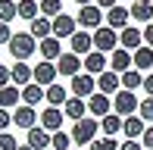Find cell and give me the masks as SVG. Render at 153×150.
<instances>
[{"mask_svg": "<svg viewBox=\"0 0 153 150\" xmlns=\"http://www.w3.org/2000/svg\"><path fill=\"white\" fill-rule=\"evenodd\" d=\"M34 50H38V41H34L28 31H19V35H13V41H10V53L16 56V63H25V59H28Z\"/></svg>", "mask_w": 153, "mask_h": 150, "instance_id": "obj_1", "label": "cell"}, {"mask_svg": "<svg viewBox=\"0 0 153 150\" xmlns=\"http://www.w3.org/2000/svg\"><path fill=\"white\" fill-rule=\"evenodd\" d=\"M97 128H100V122L97 119H81V122H75V128H72V141L75 144H94L97 141Z\"/></svg>", "mask_w": 153, "mask_h": 150, "instance_id": "obj_2", "label": "cell"}, {"mask_svg": "<svg viewBox=\"0 0 153 150\" xmlns=\"http://www.w3.org/2000/svg\"><path fill=\"white\" fill-rule=\"evenodd\" d=\"M134 110H141V103H137L134 91H119L113 97V113L122 116V119H128V116H134Z\"/></svg>", "mask_w": 153, "mask_h": 150, "instance_id": "obj_3", "label": "cell"}, {"mask_svg": "<svg viewBox=\"0 0 153 150\" xmlns=\"http://www.w3.org/2000/svg\"><path fill=\"white\" fill-rule=\"evenodd\" d=\"M116 47H119V31H113L109 25H103V28L94 31V50H100V53H116Z\"/></svg>", "mask_w": 153, "mask_h": 150, "instance_id": "obj_4", "label": "cell"}, {"mask_svg": "<svg viewBox=\"0 0 153 150\" xmlns=\"http://www.w3.org/2000/svg\"><path fill=\"white\" fill-rule=\"evenodd\" d=\"M78 25H85V28H103V10L97 3H91V6H81L78 10Z\"/></svg>", "mask_w": 153, "mask_h": 150, "instance_id": "obj_5", "label": "cell"}, {"mask_svg": "<svg viewBox=\"0 0 153 150\" xmlns=\"http://www.w3.org/2000/svg\"><path fill=\"white\" fill-rule=\"evenodd\" d=\"M56 66H53V63H44V59H41V63L38 66H34V85H41V88H44V91H47V88H50V85H56Z\"/></svg>", "mask_w": 153, "mask_h": 150, "instance_id": "obj_6", "label": "cell"}, {"mask_svg": "<svg viewBox=\"0 0 153 150\" xmlns=\"http://www.w3.org/2000/svg\"><path fill=\"white\" fill-rule=\"evenodd\" d=\"M94 88H97L94 75H75V78H72V94L81 97V100H91L94 97Z\"/></svg>", "mask_w": 153, "mask_h": 150, "instance_id": "obj_7", "label": "cell"}, {"mask_svg": "<svg viewBox=\"0 0 153 150\" xmlns=\"http://www.w3.org/2000/svg\"><path fill=\"white\" fill-rule=\"evenodd\" d=\"M81 66H85V59H78L72 50L62 53V56L56 59V72H59V75H72V78H75V75H81Z\"/></svg>", "mask_w": 153, "mask_h": 150, "instance_id": "obj_8", "label": "cell"}, {"mask_svg": "<svg viewBox=\"0 0 153 150\" xmlns=\"http://www.w3.org/2000/svg\"><path fill=\"white\" fill-rule=\"evenodd\" d=\"M34 122H38V113H34V106H16L13 110V125H19V128H25V131H31L34 128Z\"/></svg>", "mask_w": 153, "mask_h": 150, "instance_id": "obj_9", "label": "cell"}, {"mask_svg": "<svg viewBox=\"0 0 153 150\" xmlns=\"http://www.w3.org/2000/svg\"><path fill=\"white\" fill-rule=\"evenodd\" d=\"M97 88H100V94H106V97L109 94L116 97V94L122 91V78L116 72H103V75H97Z\"/></svg>", "mask_w": 153, "mask_h": 150, "instance_id": "obj_10", "label": "cell"}, {"mask_svg": "<svg viewBox=\"0 0 153 150\" xmlns=\"http://www.w3.org/2000/svg\"><path fill=\"white\" fill-rule=\"evenodd\" d=\"M28 35H31L34 41H47V38H53V19H47V16H38V19L31 22Z\"/></svg>", "mask_w": 153, "mask_h": 150, "instance_id": "obj_11", "label": "cell"}, {"mask_svg": "<svg viewBox=\"0 0 153 150\" xmlns=\"http://www.w3.org/2000/svg\"><path fill=\"white\" fill-rule=\"evenodd\" d=\"M59 125H62V110H56V106H47V110L41 113V128L56 134V131H59Z\"/></svg>", "mask_w": 153, "mask_h": 150, "instance_id": "obj_12", "label": "cell"}, {"mask_svg": "<svg viewBox=\"0 0 153 150\" xmlns=\"http://www.w3.org/2000/svg\"><path fill=\"white\" fill-rule=\"evenodd\" d=\"M119 44L125 47V50H141L144 47V31H137L134 25H128V28L119 35Z\"/></svg>", "mask_w": 153, "mask_h": 150, "instance_id": "obj_13", "label": "cell"}, {"mask_svg": "<svg viewBox=\"0 0 153 150\" xmlns=\"http://www.w3.org/2000/svg\"><path fill=\"white\" fill-rule=\"evenodd\" d=\"M88 110H91V116H100V119H103V116H109V113H113V100H109L106 94H100V91H97L94 97L88 100Z\"/></svg>", "mask_w": 153, "mask_h": 150, "instance_id": "obj_14", "label": "cell"}, {"mask_svg": "<svg viewBox=\"0 0 153 150\" xmlns=\"http://www.w3.org/2000/svg\"><path fill=\"white\" fill-rule=\"evenodd\" d=\"M69 41H72V53H75V56H81V53H85V56L94 53L91 50V47H94V35H88V31H75Z\"/></svg>", "mask_w": 153, "mask_h": 150, "instance_id": "obj_15", "label": "cell"}, {"mask_svg": "<svg viewBox=\"0 0 153 150\" xmlns=\"http://www.w3.org/2000/svg\"><path fill=\"white\" fill-rule=\"evenodd\" d=\"M38 50L44 56V63H53V59L62 56V47H59V38H47V41H38Z\"/></svg>", "mask_w": 153, "mask_h": 150, "instance_id": "obj_16", "label": "cell"}, {"mask_svg": "<svg viewBox=\"0 0 153 150\" xmlns=\"http://www.w3.org/2000/svg\"><path fill=\"white\" fill-rule=\"evenodd\" d=\"M75 31H78V28H75V19H72V16L62 13V16L53 19V38H72Z\"/></svg>", "mask_w": 153, "mask_h": 150, "instance_id": "obj_17", "label": "cell"}, {"mask_svg": "<svg viewBox=\"0 0 153 150\" xmlns=\"http://www.w3.org/2000/svg\"><path fill=\"white\" fill-rule=\"evenodd\" d=\"M85 72L88 75H103L106 72V53H100V50L88 53L85 56Z\"/></svg>", "mask_w": 153, "mask_h": 150, "instance_id": "obj_18", "label": "cell"}, {"mask_svg": "<svg viewBox=\"0 0 153 150\" xmlns=\"http://www.w3.org/2000/svg\"><path fill=\"white\" fill-rule=\"evenodd\" d=\"M31 81H34V69L28 63H16L13 66V85L16 88H28Z\"/></svg>", "mask_w": 153, "mask_h": 150, "instance_id": "obj_19", "label": "cell"}, {"mask_svg": "<svg viewBox=\"0 0 153 150\" xmlns=\"http://www.w3.org/2000/svg\"><path fill=\"white\" fill-rule=\"evenodd\" d=\"M122 131L128 134V141H134V138H144V131H147V122H144L141 116H128V119L122 122Z\"/></svg>", "mask_w": 153, "mask_h": 150, "instance_id": "obj_20", "label": "cell"}, {"mask_svg": "<svg viewBox=\"0 0 153 150\" xmlns=\"http://www.w3.org/2000/svg\"><path fill=\"white\" fill-rule=\"evenodd\" d=\"M128 16H131V13L125 10V6H113V10L106 13V25H109L113 31H116V28L125 31V28H128Z\"/></svg>", "mask_w": 153, "mask_h": 150, "instance_id": "obj_21", "label": "cell"}, {"mask_svg": "<svg viewBox=\"0 0 153 150\" xmlns=\"http://www.w3.org/2000/svg\"><path fill=\"white\" fill-rule=\"evenodd\" d=\"M128 13H131V19H137V22H147V25H150V19H153V0H134Z\"/></svg>", "mask_w": 153, "mask_h": 150, "instance_id": "obj_22", "label": "cell"}, {"mask_svg": "<svg viewBox=\"0 0 153 150\" xmlns=\"http://www.w3.org/2000/svg\"><path fill=\"white\" fill-rule=\"evenodd\" d=\"M50 141H53L50 131H44V128H38V125L28 131V147L31 150H50Z\"/></svg>", "mask_w": 153, "mask_h": 150, "instance_id": "obj_23", "label": "cell"}, {"mask_svg": "<svg viewBox=\"0 0 153 150\" xmlns=\"http://www.w3.org/2000/svg\"><path fill=\"white\" fill-rule=\"evenodd\" d=\"M85 110H88V100L72 97V100H66V106H62V116H69V119L81 122V119H85Z\"/></svg>", "mask_w": 153, "mask_h": 150, "instance_id": "obj_24", "label": "cell"}, {"mask_svg": "<svg viewBox=\"0 0 153 150\" xmlns=\"http://www.w3.org/2000/svg\"><path fill=\"white\" fill-rule=\"evenodd\" d=\"M131 63H134V56H131L128 50H116V53H113V59H109V66H113V72H116V75H125Z\"/></svg>", "mask_w": 153, "mask_h": 150, "instance_id": "obj_25", "label": "cell"}, {"mask_svg": "<svg viewBox=\"0 0 153 150\" xmlns=\"http://www.w3.org/2000/svg\"><path fill=\"white\" fill-rule=\"evenodd\" d=\"M122 116H116V113H109V116H103V122H100V128H103V138H116V134L122 131Z\"/></svg>", "mask_w": 153, "mask_h": 150, "instance_id": "obj_26", "label": "cell"}, {"mask_svg": "<svg viewBox=\"0 0 153 150\" xmlns=\"http://www.w3.org/2000/svg\"><path fill=\"white\" fill-rule=\"evenodd\" d=\"M44 100H47V103H50V106H56V110H59V106H66V88H62V85H50V88H47V94H44Z\"/></svg>", "mask_w": 153, "mask_h": 150, "instance_id": "obj_27", "label": "cell"}, {"mask_svg": "<svg viewBox=\"0 0 153 150\" xmlns=\"http://www.w3.org/2000/svg\"><path fill=\"white\" fill-rule=\"evenodd\" d=\"M44 94H47L44 88L31 81L28 88H22V103H25V106H38V100H44Z\"/></svg>", "mask_w": 153, "mask_h": 150, "instance_id": "obj_28", "label": "cell"}, {"mask_svg": "<svg viewBox=\"0 0 153 150\" xmlns=\"http://www.w3.org/2000/svg\"><path fill=\"white\" fill-rule=\"evenodd\" d=\"M19 100H22V91H19L16 85L3 88V91H0V110H10V106H16Z\"/></svg>", "mask_w": 153, "mask_h": 150, "instance_id": "obj_29", "label": "cell"}, {"mask_svg": "<svg viewBox=\"0 0 153 150\" xmlns=\"http://www.w3.org/2000/svg\"><path fill=\"white\" fill-rule=\"evenodd\" d=\"M19 16L22 19H28V22H34V19H38V13H41V3L38 0H19Z\"/></svg>", "mask_w": 153, "mask_h": 150, "instance_id": "obj_30", "label": "cell"}, {"mask_svg": "<svg viewBox=\"0 0 153 150\" xmlns=\"http://www.w3.org/2000/svg\"><path fill=\"white\" fill-rule=\"evenodd\" d=\"M122 78V91H134V88H144V75L137 69H128L125 75H119Z\"/></svg>", "mask_w": 153, "mask_h": 150, "instance_id": "obj_31", "label": "cell"}, {"mask_svg": "<svg viewBox=\"0 0 153 150\" xmlns=\"http://www.w3.org/2000/svg\"><path fill=\"white\" fill-rule=\"evenodd\" d=\"M153 66V47H141V50H134V69L144 72Z\"/></svg>", "mask_w": 153, "mask_h": 150, "instance_id": "obj_32", "label": "cell"}, {"mask_svg": "<svg viewBox=\"0 0 153 150\" xmlns=\"http://www.w3.org/2000/svg\"><path fill=\"white\" fill-rule=\"evenodd\" d=\"M41 16H47V19L62 16V0H41Z\"/></svg>", "mask_w": 153, "mask_h": 150, "instance_id": "obj_33", "label": "cell"}, {"mask_svg": "<svg viewBox=\"0 0 153 150\" xmlns=\"http://www.w3.org/2000/svg\"><path fill=\"white\" fill-rule=\"evenodd\" d=\"M19 16V6L13 3V0H0V22H10V19H16Z\"/></svg>", "mask_w": 153, "mask_h": 150, "instance_id": "obj_34", "label": "cell"}, {"mask_svg": "<svg viewBox=\"0 0 153 150\" xmlns=\"http://www.w3.org/2000/svg\"><path fill=\"white\" fill-rule=\"evenodd\" d=\"M69 144H72V134H66V131H56V134H53V141H50L53 150H69Z\"/></svg>", "mask_w": 153, "mask_h": 150, "instance_id": "obj_35", "label": "cell"}, {"mask_svg": "<svg viewBox=\"0 0 153 150\" xmlns=\"http://www.w3.org/2000/svg\"><path fill=\"white\" fill-rule=\"evenodd\" d=\"M137 116H141L144 122H153V97L141 100V110H137Z\"/></svg>", "mask_w": 153, "mask_h": 150, "instance_id": "obj_36", "label": "cell"}, {"mask_svg": "<svg viewBox=\"0 0 153 150\" xmlns=\"http://www.w3.org/2000/svg\"><path fill=\"white\" fill-rule=\"evenodd\" d=\"M91 150H119V144H116V138H100L91 144Z\"/></svg>", "mask_w": 153, "mask_h": 150, "instance_id": "obj_37", "label": "cell"}, {"mask_svg": "<svg viewBox=\"0 0 153 150\" xmlns=\"http://www.w3.org/2000/svg\"><path fill=\"white\" fill-rule=\"evenodd\" d=\"M0 150H19V141L13 138L10 131H3V134H0Z\"/></svg>", "mask_w": 153, "mask_h": 150, "instance_id": "obj_38", "label": "cell"}, {"mask_svg": "<svg viewBox=\"0 0 153 150\" xmlns=\"http://www.w3.org/2000/svg\"><path fill=\"white\" fill-rule=\"evenodd\" d=\"M13 85V69H6L3 63H0V91H3V88H10Z\"/></svg>", "mask_w": 153, "mask_h": 150, "instance_id": "obj_39", "label": "cell"}, {"mask_svg": "<svg viewBox=\"0 0 153 150\" xmlns=\"http://www.w3.org/2000/svg\"><path fill=\"white\" fill-rule=\"evenodd\" d=\"M10 125H13V113L10 110H0V134H3Z\"/></svg>", "mask_w": 153, "mask_h": 150, "instance_id": "obj_40", "label": "cell"}, {"mask_svg": "<svg viewBox=\"0 0 153 150\" xmlns=\"http://www.w3.org/2000/svg\"><path fill=\"white\" fill-rule=\"evenodd\" d=\"M141 144L147 147V150H153V125H147V131H144V138H141Z\"/></svg>", "mask_w": 153, "mask_h": 150, "instance_id": "obj_41", "label": "cell"}, {"mask_svg": "<svg viewBox=\"0 0 153 150\" xmlns=\"http://www.w3.org/2000/svg\"><path fill=\"white\" fill-rule=\"evenodd\" d=\"M13 41V31H10V25H3L0 22V44H10Z\"/></svg>", "mask_w": 153, "mask_h": 150, "instance_id": "obj_42", "label": "cell"}, {"mask_svg": "<svg viewBox=\"0 0 153 150\" xmlns=\"http://www.w3.org/2000/svg\"><path fill=\"white\" fill-rule=\"evenodd\" d=\"M94 3L100 6V10H106V13H109L113 6H119V0H94Z\"/></svg>", "mask_w": 153, "mask_h": 150, "instance_id": "obj_43", "label": "cell"}, {"mask_svg": "<svg viewBox=\"0 0 153 150\" xmlns=\"http://www.w3.org/2000/svg\"><path fill=\"white\" fill-rule=\"evenodd\" d=\"M119 150H144V144H137V141H125Z\"/></svg>", "mask_w": 153, "mask_h": 150, "instance_id": "obj_44", "label": "cell"}, {"mask_svg": "<svg viewBox=\"0 0 153 150\" xmlns=\"http://www.w3.org/2000/svg\"><path fill=\"white\" fill-rule=\"evenodd\" d=\"M144 91L153 97V75H144Z\"/></svg>", "mask_w": 153, "mask_h": 150, "instance_id": "obj_45", "label": "cell"}, {"mask_svg": "<svg viewBox=\"0 0 153 150\" xmlns=\"http://www.w3.org/2000/svg\"><path fill=\"white\" fill-rule=\"evenodd\" d=\"M144 41H147V47H153V25L144 28Z\"/></svg>", "mask_w": 153, "mask_h": 150, "instance_id": "obj_46", "label": "cell"}, {"mask_svg": "<svg viewBox=\"0 0 153 150\" xmlns=\"http://www.w3.org/2000/svg\"><path fill=\"white\" fill-rule=\"evenodd\" d=\"M75 3H81V6H91V3H94V0H75Z\"/></svg>", "mask_w": 153, "mask_h": 150, "instance_id": "obj_47", "label": "cell"}, {"mask_svg": "<svg viewBox=\"0 0 153 150\" xmlns=\"http://www.w3.org/2000/svg\"><path fill=\"white\" fill-rule=\"evenodd\" d=\"M19 150H31V147H28V144H19Z\"/></svg>", "mask_w": 153, "mask_h": 150, "instance_id": "obj_48", "label": "cell"}, {"mask_svg": "<svg viewBox=\"0 0 153 150\" xmlns=\"http://www.w3.org/2000/svg\"><path fill=\"white\" fill-rule=\"evenodd\" d=\"M50 150H53V147H50Z\"/></svg>", "mask_w": 153, "mask_h": 150, "instance_id": "obj_49", "label": "cell"}]
</instances>
